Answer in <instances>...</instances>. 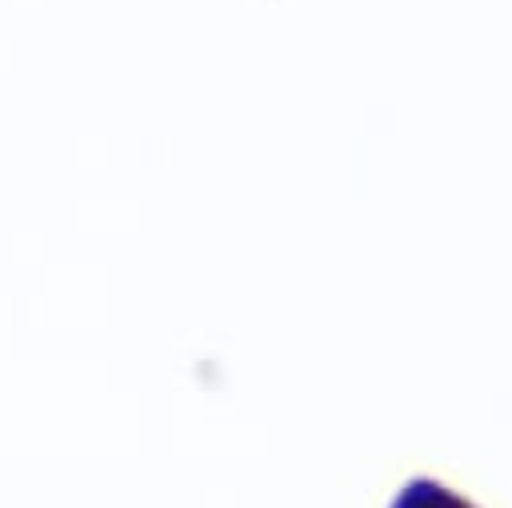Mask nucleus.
I'll use <instances>...</instances> for the list:
<instances>
[{
	"label": "nucleus",
	"mask_w": 512,
	"mask_h": 508,
	"mask_svg": "<svg viewBox=\"0 0 512 508\" xmlns=\"http://www.w3.org/2000/svg\"><path fill=\"white\" fill-rule=\"evenodd\" d=\"M396 508H468L460 496H448L444 488H436V484H412L400 500H396Z\"/></svg>",
	"instance_id": "f257e3e1"
}]
</instances>
